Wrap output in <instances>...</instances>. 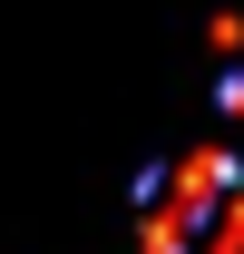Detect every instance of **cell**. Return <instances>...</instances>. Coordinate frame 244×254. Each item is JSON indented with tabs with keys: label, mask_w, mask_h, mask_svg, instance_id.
Listing matches in <instances>:
<instances>
[{
	"label": "cell",
	"mask_w": 244,
	"mask_h": 254,
	"mask_svg": "<svg viewBox=\"0 0 244 254\" xmlns=\"http://www.w3.org/2000/svg\"><path fill=\"white\" fill-rule=\"evenodd\" d=\"M147 254H244V166L235 157H176L137 186Z\"/></svg>",
	"instance_id": "1"
},
{
	"label": "cell",
	"mask_w": 244,
	"mask_h": 254,
	"mask_svg": "<svg viewBox=\"0 0 244 254\" xmlns=\"http://www.w3.org/2000/svg\"><path fill=\"white\" fill-rule=\"evenodd\" d=\"M215 88H225V108H244V20H225V78Z\"/></svg>",
	"instance_id": "2"
}]
</instances>
